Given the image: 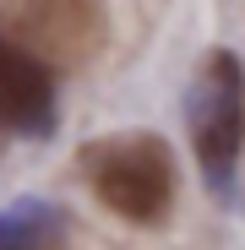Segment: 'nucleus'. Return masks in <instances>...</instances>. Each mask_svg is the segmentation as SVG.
I'll return each instance as SVG.
<instances>
[{
    "label": "nucleus",
    "instance_id": "f257e3e1",
    "mask_svg": "<svg viewBox=\"0 0 245 250\" xmlns=\"http://www.w3.org/2000/svg\"><path fill=\"white\" fill-rule=\"evenodd\" d=\"M88 180L109 212L131 223H158L175 196V163L158 136H114L88 147Z\"/></svg>",
    "mask_w": 245,
    "mask_h": 250
},
{
    "label": "nucleus",
    "instance_id": "f03ea898",
    "mask_svg": "<svg viewBox=\"0 0 245 250\" xmlns=\"http://www.w3.org/2000/svg\"><path fill=\"white\" fill-rule=\"evenodd\" d=\"M191 142L207 185L223 196L234 185V163L245 147V71L229 49H213L191 93Z\"/></svg>",
    "mask_w": 245,
    "mask_h": 250
},
{
    "label": "nucleus",
    "instance_id": "7ed1b4c3",
    "mask_svg": "<svg viewBox=\"0 0 245 250\" xmlns=\"http://www.w3.org/2000/svg\"><path fill=\"white\" fill-rule=\"evenodd\" d=\"M0 125L44 136L55 125V82L33 55L0 44Z\"/></svg>",
    "mask_w": 245,
    "mask_h": 250
},
{
    "label": "nucleus",
    "instance_id": "20e7f679",
    "mask_svg": "<svg viewBox=\"0 0 245 250\" xmlns=\"http://www.w3.org/2000/svg\"><path fill=\"white\" fill-rule=\"evenodd\" d=\"M55 234V207L44 201H17L0 212V250H38Z\"/></svg>",
    "mask_w": 245,
    "mask_h": 250
}]
</instances>
